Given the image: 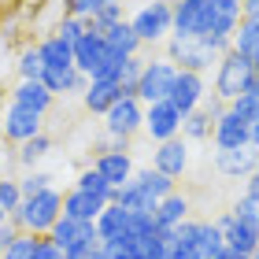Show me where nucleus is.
<instances>
[{"instance_id":"f257e3e1","label":"nucleus","mask_w":259,"mask_h":259,"mask_svg":"<svg viewBox=\"0 0 259 259\" xmlns=\"http://www.w3.org/2000/svg\"><path fill=\"white\" fill-rule=\"evenodd\" d=\"M63 219V196L49 189V193H41V196H30V200H22V207H19V215L11 219L22 233H33V237H49L52 226Z\"/></svg>"},{"instance_id":"f03ea898","label":"nucleus","mask_w":259,"mask_h":259,"mask_svg":"<svg viewBox=\"0 0 259 259\" xmlns=\"http://www.w3.org/2000/svg\"><path fill=\"white\" fill-rule=\"evenodd\" d=\"M252 85H255V67H252V60L230 49L219 60V67H215V97H222L226 104H233L237 97H244Z\"/></svg>"},{"instance_id":"7ed1b4c3","label":"nucleus","mask_w":259,"mask_h":259,"mask_svg":"<svg viewBox=\"0 0 259 259\" xmlns=\"http://www.w3.org/2000/svg\"><path fill=\"white\" fill-rule=\"evenodd\" d=\"M130 26L137 30L141 45L163 41L167 33H174V4L170 0H148V4H141V11L130 19Z\"/></svg>"},{"instance_id":"20e7f679","label":"nucleus","mask_w":259,"mask_h":259,"mask_svg":"<svg viewBox=\"0 0 259 259\" xmlns=\"http://www.w3.org/2000/svg\"><path fill=\"white\" fill-rule=\"evenodd\" d=\"M167 60L178 67V70H196V74H204V70H211V63L219 67L222 56L211 49L207 41H200V37H170L167 45Z\"/></svg>"},{"instance_id":"39448f33","label":"nucleus","mask_w":259,"mask_h":259,"mask_svg":"<svg viewBox=\"0 0 259 259\" xmlns=\"http://www.w3.org/2000/svg\"><path fill=\"white\" fill-rule=\"evenodd\" d=\"M174 78H178V67H174L170 60H148V63H145V74H141V89H137V97L145 100V104L170 100Z\"/></svg>"},{"instance_id":"423d86ee","label":"nucleus","mask_w":259,"mask_h":259,"mask_svg":"<svg viewBox=\"0 0 259 259\" xmlns=\"http://www.w3.org/2000/svg\"><path fill=\"white\" fill-rule=\"evenodd\" d=\"M182 122H185V115L170 100H159V104H148L145 108V130L156 145H163L170 137H182Z\"/></svg>"},{"instance_id":"0eeeda50","label":"nucleus","mask_w":259,"mask_h":259,"mask_svg":"<svg viewBox=\"0 0 259 259\" xmlns=\"http://www.w3.org/2000/svg\"><path fill=\"white\" fill-rule=\"evenodd\" d=\"M215 226L226 233V248L241 252V255H255L259 252V230L248 226V222H241L233 211H222V215L215 219Z\"/></svg>"},{"instance_id":"6e6552de","label":"nucleus","mask_w":259,"mask_h":259,"mask_svg":"<svg viewBox=\"0 0 259 259\" xmlns=\"http://www.w3.org/2000/svg\"><path fill=\"white\" fill-rule=\"evenodd\" d=\"M152 167L178 182L185 174V167H189V141H185V137H170V141H163V145H156V152H152Z\"/></svg>"},{"instance_id":"1a4fd4ad","label":"nucleus","mask_w":259,"mask_h":259,"mask_svg":"<svg viewBox=\"0 0 259 259\" xmlns=\"http://www.w3.org/2000/svg\"><path fill=\"white\" fill-rule=\"evenodd\" d=\"M145 126V108H141V97H122L115 108L108 111V134L126 141L130 134H137V130Z\"/></svg>"},{"instance_id":"9d476101","label":"nucleus","mask_w":259,"mask_h":259,"mask_svg":"<svg viewBox=\"0 0 259 259\" xmlns=\"http://www.w3.org/2000/svg\"><path fill=\"white\" fill-rule=\"evenodd\" d=\"M204 74H196V70H178V78H174V89H170V104L178 108L182 115H193L196 108H204Z\"/></svg>"},{"instance_id":"9b49d317","label":"nucleus","mask_w":259,"mask_h":259,"mask_svg":"<svg viewBox=\"0 0 259 259\" xmlns=\"http://www.w3.org/2000/svg\"><path fill=\"white\" fill-rule=\"evenodd\" d=\"M211 145H215V152L252 145V122H244V119H237L233 111H226V115L215 122V130H211Z\"/></svg>"},{"instance_id":"f8f14e48","label":"nucleus","mask_w":259,"mask_h":259,"mask_svg":"<svg viewBox=\"0 0 259 259\" xmlns=\"http://www.w3.org/2000/svg\"><path fill=\"white\" fill-rule=\"evenodd\" d=\"M215 167H219V174H226V178H244V182H248L255 174V167H259V152L252 145L215 152Z\"/></svg>"},{"instance_id":"ddd939ff","label":"nucleus","mask_w":259,"mask_h":259,"mask_svg":"<svg viewBox=\"0 0 259 259\" xmlns=\"http://www.w3.org/2000/svg\"><path fill=\"white\" fill-rule=\"evenodd\" d=\"M0 130H4L8 141H19V145H26L30 137L41 134V115L19 108V104H11V108L4 111V122H0Z\"/></svg>"},{"instance_id":"4468645a","label":"nucleus","mask_w":259,"mask_h":259,"mask_svg":"<svg viewBox=\"0 0 259 259\" xmlns=\"http://www.w3.org/2000/svg\"><path fill=\"white\" fill-rule=\"evenodd\" d=\"M49 237L60 244L63 252H70V248H78V244H85V241H97L100 233H97V222H78V219H67V215H63V219L52 226Z\"/></svg>"},{"instance_id":"2eb2a0df","label":"nucleus","mask_w":259,"mask_h":259,"mask_svg":"<svg viewBox=\"0 0 259 259\" xmlns=\"http://www.w3.org/2000/svg\"><path fill=\"white\" fill-rule=\"evenodd\" d=\"M93 167L100 170V178L108 182L111 189H115V185H126V182L137 174V170H134V159H130V152H100V159L93 163Z\"/></svg>"},{"instance_id":"dca6fc26","label":"nucleus","mask_w":259,"mask_h":259,"mask_svg":"<svg viewBox=\"0 0 259 259\" xmlns=\"http://www.w3.org/2000/svg\"><path fill=\"white\" fill-rule=\"evenodd\" d=\"M111 204H119L122 211H130V215H145V211H156V200H152L141 185L130 178L126 185H115L111 189Z\"/></svg>"},{"instance_id":"f3484780","label":"nucleus","mask_w":259,"mask_h":259,"mask_svg":"<svg viewBox=\"0 0 259 259\" xmlns=\"http://www.w3.org/2000/svg\"><path fill=\"white\" fill-rule=\"evenodd\" d=\"M122 97H126V93L119 89V81H89V89H85L81 100H85V108L93 115H108Z\"/></svg>"},{"instance_id":"a211bd4d","label":"nucleus","mask_w":259,"mask_h":259,"mask_svg":"<svg viewBox=\"0 0 259 259\" xmlns=\"http://www.w3.org/2000/svg\"><path fill=\"white\" fill-rule=\"evenodd\" d=\"M104 207H108V204H104V200H97V196H89V193H78V189L63 193V215H67V219H78V222H97Z\"/></svg>"},{"instance_id":"6ab92c4d","label":"nucleus","mask_w":259,"mask_h":259,"mask_svg":"<svg viewBox=\"0 0 259 259\" xmlns=\"http://www.w3.org/2000/svg\"><path fill=\"white\" fill-rule=\"evenodd\" d=\"M11 104H19V108H26L33 115H45L52 104V93L45 89V81H19L15 93H11Z\"/></svg>"},{"instance_id":"aec40b11","label":"nucleus","mask_w":259,"mask_h":259,"mask_svg":"<svg viewBox=\"0 0 259 259\" xmlns=\"http://www.w3.org/2000/svg\"><path fill=\"white\" fill-rule=\"evenodd\" d=\"M130 230V211H122L119 204H108L100 211V219H97V233H100V241L104 244H115V241H122V233Z\"/></svg>"},{"instance_id":"412c9836","label":"nucleus","mask_w":259,"mask_h":259,"mask_svg":"<svg viewBox=\"0 0 259 259\" xmlns=\"http://www.w3.org/2000/svg\"><path fill=\"white\" fill-rule=\"evenodd\" d=\"M104 45H108V49H115L119 56H126V60H130V56H137L141 37H137V30L122 19V22H115V26L104 30Z\"/></svg>"},{"instance_id":"4be33fe9","label":"nucleus","mask_w":259,"mask_h":259,"mask_svg":"<svg viewBox=\"0 0 259 259\" xmlns=\"http://www.w3.org/2000/svg\"><path fill=\"white\" fill-rule=\"evenodd\" d=\"M100 52H104V33L89 30L85 37L74 45V67L81 70V74H93V67L100 63Z\"/></svg>"},{"instance_id":"5701e85b","label":"nucleus","mask_w":259,"mask_h":259,"mask_svg":"<svg viewBox=\"0 0 259 259\" xmlns=\"http://www.w3.org/2000/svg\"><path fill=\"white\" fill-rule=\"evenodd\" d=\"M156 219H159V226H163V230L182 226V222L189 219V196L170 193L167 200H159V204H156Z\"/></svg>"},{"instance_id":"b1692460","label":"nucleus","mask_w":259,"mask_h":259,"mask_svg":"<svg viewBox=\"0 0 259 259\" xmlns=\"http://www.w3.org/2000/svg\"><path fill=\"white\" fill-rule=\"evenodd\" d=\"M226 252V233L215 226V219L200 222V241H196V259H219Z\"/></svg>"},{"instance_id":"393cba45","label":"nucleus","mask_w":259,"mask_h":259,"mask_svg":"<svg viewBox=\"0 0 259 259\" xmlns=\"http://www.w3.org/2000/svg\"><path fill=\"white\" fill-rule=\"evenodd\" d=\"M196 241H200V222L196 219H185L182 226H174L170 259H196Z\"/></svg>"},{"instance_id":"a878e982","label":"nucleus","mask_w":259,"mask_h":259,"mask_svg":"<svg viewBox=\"0 0 259 259\" xmlns=\"http://www.w3.org/2000/svg\"><path fill=\"white\" fill-rule=\"evenodd\" d=\"M134 182H137V185H141V189H145L152 200H156V204H159V200H167L170 193H178V189H174V178L159 174L156 167H145V170H137V174H134Z\"/></svg>"},{"instance_id":"bb28decb","label":"nucleus","mask_w":259,"mask_h":259,"mask_svg":"<svg viewBox=\"0 0 259 259\" xmlns=\"http://www.w3.org/2000/svg\"><path fill=\"white\" fill-rule=\"evenodd\" d=\"M230 49L241 52V56H248V60H255V56H259V22L241 19V26L233 30V37H230Z\"/></svg>"},{"instance_id":"cd10ccee","label":"nucleus","mask_w":259,"mask_h":259,"mask_svg":"<svg viewBox=\"0 0 259 259\" xmlns=\"http://www.w3.org/2000/svg\"><path fill=\"white\" fill-rule=\"evenodd\" d=\"M41 56H45V67H74V45H67L63 37H52L37 45Z\"/></svg>"},{"instance_id":"c85d7f7f","label":"nucleus","mask_w":259,"mask_h":259,"mask_svg":"<svg viewBox=\"0 0 259 259\" xmlns=\"http://www.w3.org/2000/svg\"><path fill=\"white\" fill-rule=\"evenodd\" d=\"M211 130H215V119H211L204 108H196L193 115H185L182 137H185V141H211Z\"/></svg>"},{"instance_id":"c756f323","label":"nucleus","mask_w":259,"mask_h":259,"mask_svg":"<svg viewBox=\"0 0 259 259\" xmlns=\"http://www.w3.org/2000/svg\"><path fill=\"white\" fill-rule=\"evenodd\" d=\"M74 189H78V193L97 196V200H104V204H111V185L100 178V170H97V167L81 170V174H78V182H74Z\"/></svg>"},{"instance_id":"7c9ffc66","label":"nucleus","mask_w":259,"mask_h":259,"mask_svg":"<svg viewBox=\"0 0 259 259\" xmlns=\"http://www.w3.org/2000/svg\"><path fill=\"white\" fill-rule=\"evenodd\" d=\"M141 74H145V60L130 56V60L122 63V70H119V89L126 93V97H137V89H141Z\"/></svg>"},{"instance_id":"2f4dec72","label":"nucleus","mask_w":259,"mask_h":259,"mask_svg":"<svg viewBox=\"0 0 259 259\" xmlns=\"http://www.w3.org/2000/svg\"><path fill=\"white\" fill-rule=\"evenodd\" d=\"M45 56H41V49H26L19 56V78L22 81H41L45 78Z\"/></svg>"},{"instance_id":"473e14b6","label":"nucleus","mask_w":259,"mask_h":259,"mask_svg":"<svg viewBox=\"0 0 259 259\" xmlns=\"http://www.w3.org/2000/svg\"><path fill=\"white\" fill-rule=\"evenodd\" d=\"M230 111L237 115V119H244V122H259V81L244 93V97H237L230 104Z\"/></svg>"},{"instance_id":"72a5a7b5","label":"nucleus","mask_w":259,"mask_h":259,"mask_svg":"<svg viewBox=\"0 0 259 259\" xmlns=\"http://www.w3.org/2000/svg\"><path fill=\"white\" fill-rule=\"evenodd\" d=\"M49 148H52V141L45 137V134H37V137H30L26 145H19V163L22 167H33L41 156H49Z\"/></svg>"},{"instance_id":"f704fd0d","label":"nucleus","mask_w":259,"mask_h":259,"mask_svg":"<svg viewBox=\"0 0 259 259\" xmlns=\"http://www.w3.org/2000/svg\"><path fill=\"white\" fill-rule=\"evenodd\" d=\"M85 33H89V19H74V15H67L60 26H56V37H63L67 45H78Z\"/></svg>"},{"instance_id":"c9c22d12","label":"nucleus","mask_w":259,"mask_h":259,"mask_svg":"<svg viewBox=\"0 0 259 259\" xmlns=\"http://www.w3.org/2000/svg\"><path fill=\"white\" fill-rule=\"evenodd\" d=\"M0 207H4L11 219L19 215V207H22V189H19V182L0 178Z\"/></svg>"},{"instance_id":"e433bc0d","label":"nucleus","mask_w":259,"mask_h":259,"mask_svg":"<svg viewBox=\"0 0 259 259\" xmlns=\"http://www.w3.org/2000/svg\"><path fill=\"white\" fill-rule=\"evenodd\" d=\"M52 174H41V170H30L26 178H19V189H22V200H30V196H41V193H49L52 189Z\"/></svg>"},{"instance_id":"4c0bfd02","label":"nucleus","mask_w":259,"mask_h":259,"mask_svg":"<svg viewBox=\"0 0 259 259\" xmlns=\"http://www.w3.org/2000/svg\"><path fill=\"white\" fill-rule=\"evenodd\" d=\"M230 211H233V215H237L241 222H248V226H255V230H259V200H255V196L241 193V196H237V204H233Z\"/></svg>"},{"instance_id":"58836bf2","label":"nucleus","mask_w":259,"mask_h":259,"mask_svg":"<svg viewBox=\"0 0 259 259\" xmlns=\"http://www.w3.org/2000/svg\"><path fill=\"white\" fill-rule=\"evenodd\" d=\"M33 252H37V237H33V233H19V241L0 259H33Z\"/></svg>"},{"instance_id":"ea45409f","label":"nucleus","mask_w":259,"mask_h":259,"mask_svg":"<svg viewBox=\"0 0 259 259\" xmlns=\"http://www.w3.org/2000/svg\"><path fill=\"white\" fill-rule=\"evenodd\" d=\"M67 4V15H74V19H93L100 11L104 0H63Z\"/></svg>"},{"instance_id":"a19ab883","label":"nucleus","mask_w":259,"mask_h":259,"mask_svg":"<svg viewBox=\"0 0 259 259\" xmlns=\"http://www.w3.org/2000/svg\"><path fill=\"white\" fill-rule=\"evenodd\" d=\"M33 259H63V248L52 237H37V252H33Z\"/></svg>"},{"instance_id":"79ce46f5","label":"nucleus","mask_w":259,"mask_h":259,"mask_svg":"<svg viewBox=\"0 0 259 259\" xmlns=\"http://www.w3.org/2000/svg\"><path fill=\"white\" fill-rule=\"evenodd\" d=\"M19 233H22V230H19V226H15V222H11V219L4 222V226H0V255H4V252L11 248V244L19 241Z\"/></svg>"},{"instance_id":"37998d69","label":"nucleus","mask_w":259,"mask_h":259,"mask_svg":"<svg viewBox=\"0 0 259 259\" xmlns=\"http://www.w3.org/2000/svg\"><path fill=\"white\" fill-rule=\"evenodd\" d=\"M241 15L248 22H259V0H241Z\"/></svg>"},{"instance_id":"c03bdc74","label":"nucleus","mask_w":259,"mask_h":259,"mask_svg":"<svg viewBox=\"0 0 259 259\" xmlns=\"http://www.w3.org/2000/svg\"><path fill=\"white\" fill-rule=\"evenodd\" d=\"M219 259H252V255H241V252H233V248H226V252H222Z\"/></svg>"},{"instance_id":"a18cd8bd","label":"nucleus","mask_w":259,"mask_h":259,"mask_svg":"<svg viewBox=\"0 0 259 259\" xmlns=\"http://www.w3.org/2000/svg\"><path fill=\"white\" fill-rule=\"evenodd\" d=\"M252 148L259 152V122H252Z\"/></svg>"},{"instance_id":"49530a36","label":"nucleus","mask_w":259,"mask_h":259,"mask_svg":"<svg viewBox=\"0 0 259 259\" xmlns=\"http://www.w3.org/2000/svg\"><path fill=\"white\" fill-rule=\"evenodd\" d=\"M8 219H11V215H8V211H4V207H0V226H4V222H8Z\"/></svg>"},{"instance_id":"de8ad7c7","label":"nucleus","mask_w":259,"mask_h":259,"mask_svg":"<svg viewBox=\"0 0 259 259\" xmlns=\"http://www.w3.org/2000/svg\"><path fill=\"white\" fill-rule=\"evenodd\" d=\"M252 67H255V81H259V56H255V60H252Z\"/></svg>"},{"instance_id":"09e8293b","label":"nucleus","mask_w":259,"mask_h":259,"mask_svg":"<svg viewBox=\"0 0 259 259\" xmlns=\"http://www.w3.org/2000/svg\"><path fill=\"white\" fill-rule=\"evenodd\" d=\"M104 4H115V0H104Z\"/></svg>"},{"instance_id":"8fccbe9b","label":"nucleus","mask_w":259,"mask_h":259,"mask_svg":"<svg viewBox=\"0 0 259 259\" xmlns=\"http://www.w3.org/2000/svg\"><path fill=\"white\" fill-rule=\"evenodd\" d=\"M97 259H104V252H100V255H97Z\"/></svg>"},{"instance_id":"3c124183","label":"nucleus","mask_w":259,"mask_h":259,"mask_svg":"<svg viewBox=\"0 0 259 259\" xmlns=\"http://www.w3.org/2000/svg\"><path fill=\"white\" fill-rule=\"evenodd\" d=\"M252 259H259V252H255V255H252Z\"/></svg>"},{"instance_id":"603ef678","label":"nucleus","mask_w":259,"mask_h":259,"mask_svg":"<svg viewBox=\"0 0 259 259\" xmlns=\"http://www.w3.org/2000/svg\"><path fill=\"white\" fill-rule=\"evenodd\" d=\"M255 174H259V167H255Z\"/></svg>"}]
</instances>
